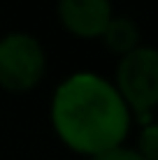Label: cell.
Instances as JSON below:
<instances>
[{
    "label": "cell",
    "instance_id": "6da1fadb",
    "mask_svg": "<svg viewBox=\"0 0 158 160\" xmlns=\"http://www.w3.org/2000/svg\"><path fill=\"white\" fill-rule=\"evenodd\" d=\"M54 128L74 151L100 156L121 148L130 114L112 84L95 74H74L56 91L51 107Z\"/></svg>",
    "mask_w": 158,
    "mask_h": 160
},
{
    "label": "cell",
    "instance_id": "7a4b0ae2",
    "mask_svg": "<svg viewBox=\"0 0 158 160\" xmlns=\"http://www.w3.org/2000/svg\"><path fill=\"white\" fill-rule=\"evenodd\" d=\"M119 95L135 116L146 123L158 104V49L137 47L121 58L116 70Z\"/></svg>",
    "mask_w": 158,
    "mask_h": 160
},
{
    "label": "cell",
    "instance_id": "3957f363",
    "mask_svg": "<svg viewBox=\"0 0 158 160\" xmlns=\"http://www.w3.org/2000/svg\"><path fill=\"white\" fill-rule=\"evenodd\" d=\"M44 51L26 32H12L0 40V86L7 91H28L42 79Z\"/></svg>",
    "mask_w": 158,
    "mask_h": 160
},
{
    "label": "cell",
    "instance_id": "277c9868",
    "mask_svg": "<svg viewBox=\"0 0 158 160\" xmlns=\"http://www.w3.org/2000/svg\"><path fill=\"white\" fill-rule=\"evenodd\" d=\"M58 16L70 32L79 37L102 35L112 21L110 0H58Z\"/></svg>",
    "mask_w": 158,
    "mask_h": 160
},
{
    "label": "cell",
    "instance_id": "5b68a950",
    "mask_svg": "<svg viewBox=\"0 0 158 160\" xmlns=\"http://www.w3.org/2000/svg\"><path fill=\"white\" fill-rule=\"evenodd\" d=\"M105 37V44L107 49L114 53H130L133 49H137V42H140V32H137V26L135 21L126 19V16H116V19L110 21V26L102 32Z\"/></svg>",
    "mask_w": 158,
    "mask_h": 160
},
{
    "label": "cell",
    "instance_id": "8992f818",
    "mask_svg": "<svg viewBox=\"0 0 158 160\" xmlns=\"http://www.w3.org/2000/svg\"><path fill=\"white\" fill-rule=\"evenodd\" d=\"M140 156L144 160H158V123L146 125L140 135Z\"/></svg>",
    "mask_w": 158,
    "mask_h": 160
},
{
    "label": "cell",
    "instance_id": "52a82bcc",
    "mask_svg": "<svg viewBox=\"0 0 158 160\" xmlns=\"http://www.w3.org/2000/svg\"><path fill=\"white\" fill-rule=\"evenodd\" d=\"M93 160H144V158L137 151H130V148H114V151L93 156Z\"/></svg>",
    "mask_w": 158,
    "mask_h": 160
}]
</instances>
